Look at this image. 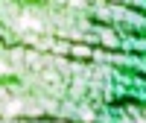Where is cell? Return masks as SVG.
Returning <instances> with one entry per match:
<instances>
[{
    "label": "cell",
    "mask_w": 146,
    "mask_h": 123,
    "mask_svg": "<svg viewBox=\"0 0 146 123\" xmlns=\"http://www.w3.org/2000/svg\"><path fill=\"white\" fill-rule=\"evenodd\" d=\"M100 41H102L105 47H120V38H117L111 29H100Z\"/></svg>",
    "instance_id": "6da1fadb"
},
{
    "label": "cell",
    "mask_w": 146,
    "mask_h": 123,
    "mask_svg": "<svg viewBox=\"0 0 146 123\" xmlns=\"http://www.w3.org/2000/svg\"><path fill=\"white\" fill-rule=\"evenodd\" d=\"M111 3H117V0H111Z\"/></svg>",
    "instance_id": "3957f363"
},
{
    "label": "cell",
    "mask_w": 146,
    "mask_h": 123,
    "mask_svg": "<svg viewBox=\"0 0 146 123\" xmlns=\"http://www.w3.org/2000/svg\"><path fill=\"white\" fill-rule=\"evenodd\" d=\"M70 53H73V56H91V50H88V47H82V44H79V47H70Z\"/></svg>",
    "instance_id": "7a4b0ae2"
}]
</instances>
